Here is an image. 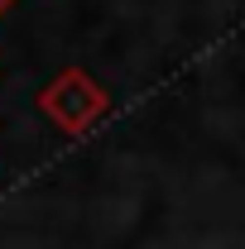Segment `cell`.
I'll return each mask as SVG.
<instances>
[{
  "label": "cell",
  "mask_w": 245,
  "mask_h": 249,
  "mask_svg": "<svg viewBox=\"0 0 245 249\" xmlns=\"http://www.w3.org/2000/svg\"><path fill=\"white\" fill-rule=\"evenodd\" d=\"M10 5H15V0H0V15H5V10H10Z\"/></svg>",
  "instance_id": "obj_1"
}]
</instances>
